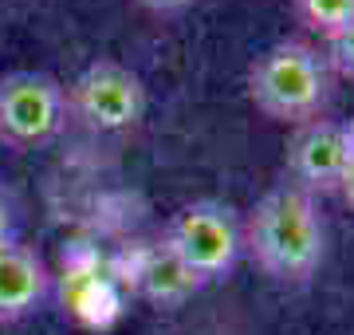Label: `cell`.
Masks as SVG:
<instances>
[{
    "instance_id": "6da1fadb",
    "label": "cell",
    "mask_w": 354,
    "mask_h": 335,
    "mask_svg": "<svg viewBox=\"0 0 354 335\" xmlns=\"http://www.w3.org/2000/svg\"><path fill=\"white\" fill-rule=\"evenodd\" d=\"M244 248L256 269L276 284H307L327 253V229L315 194L295 181L272 185L248 213Z\"/></svg>"
},
{
    "instance_id": "7a4b0ae2",
    "label": "cell",
    "mask_w": 354,
    "mask_h": 335,
    "mask_svg": "<svg viewBox=\"0 0 354 335\" xmlns=\"http://www.w3.org/2000/svg\"><path fill=\"white\" fill-rule=\"evenodd\" d=\"M248 95L268 118L304 127L327 103V60L304 39H279L252 60Z\"/></svg>"
},
{
    "instance_id": "3957f363",
    "label": "cell",
    "mask_w": 354,
    "mask_h": 335,
    "mask_svg": "<svg viewBox=\"0 0 354 335\" xmlns=\"http://www.w3.org/2000/svg\"><path fill=\"white\" fill-rule=\"evenodd\" d=\"M162 245L209 284V280H225L228 272L236 269V260L244 253V229L232 213V206L205 197V201L181 206L169 217Z\"/></svg>"
},
{
    "instance_id": "277c9868",
    "label": "cell",
    "mask_w": 354,
    "mask_h": 335,
    "mask_svg": "<svg viewBox=\"0 0 354 335\" xmlns=\"http://www.w3.org/2000/svg\"><path fill=\"white\" fill-rule=\"evenodd\" d=\"M67 123V91L48 71L0 75V142L32 150L51 142Z\"/></svg>"
},
{
    "instance_id": "5b68a950",
    "label": "cell",
    "mask_w": 354,
    "mask_h": 335,
    "mask_svg": "<svg viewBox=\"0 0 354 335\" xmlns=\"http://www.w3.org/2000/svg\"><path fill=\"white\" fill-rule=\"evenodd\" d=\"M67 111L99 134L130 130L146 111V87L138 71L118 60H95L67 87Z\"/></svg>"
},
{
    "instance_id": "8992f818",
    "label": "cell",
    "mask_w": 354,
    "mask_h": 335,
    "mask_svg": "<svg viewBox=\"0 0 354 335\" xmlns=\"http://www.w3.org/2000/svg\"><path fill=\"white\" fill-rule=\"evenodd\" d=\"M354 150V118H311L295 130L288 146V174L307 194H330L339 190V178L346 170V158Z\"/></svg>"
},
{
    "instance_id": "52a82bcc",
    "label": "cell",
    "mask_w": 354,
    "mask_h": 335,
    "mask_svg": "<svg viewBox=\"0 0 354 335\" xmlns=\"http://www.w3.org/2000/svg\"><path fill=\"white\" fill-rule=\"evenodd\" d=\"M122 280L130 284V292L142 296L153 308H181L193 292H201L205 280L189 264L169 253V248L158 241V245H138L122 264Z\"/></svg>"
},
{
    "instance_id": "ba28073f",
    "label": "cell",
    "mask_w": 354,
    "mask_h": 335,
    "mask_svg": "<svg viewBox=\"0 0 354 335\" xmlns=\"http://www.w3.org/2000/svg\"><path fill=\"white\" fill-rule=\"evenodd\" d=\"M48 269L36 257V248L8 241L0 245V323H20L36 316L48 296Z\"/></svg>"
},
{
    "instance_id": "9c48e42d",
    "label": "cell",
    "mask_w": 354,
    "mask_h": 335,
    "mask_svg": "<svg viewBox=\"0 0 354 335\" xmlns=\"http://www.w3.org/2000/svg\"><path fill=\"white\" fill-rule=\"evenodd\" d=\"M67 300H71V311L83 316L87 323H106L118 311L114 280L102 276L99 269H71V276H67Z\"/></svg>"
},
{
    "instance_id": "30bf717a",
    "label": "cell",
    "mask_w": 354,
    "mask_h": 335,
    "mask_svg": "<svg viewBox=\"0 0 354 335\" xmlns=\"http://www.w3.org/2000/svg\"><path fill=\"white\" fill-rule=\"evenodd\" d=\"M295 12L307 28H315L323 36H335L339 28L354 20V0H295Z\"/></svg>"
},
{
    "instance_id": "8fae6325",
    "label": "cell",
    "mask_w": 354,
    "mask_h": 335,
    "mask_svg": "<svg viewBox=\"0 0 354 335\" xmlns=\"http://www.w3.org/2000/svg\"><path fill=\"white\" fill-rule=\"evenodd\" d=\"M339 75L354 79V20L346 28H339L335 36H327V55H323Z\"/></svg>"
},
{
    "instance_id": "7c38bea8",
    "label": "cell",
    "mask_w": 354,
    "mask_h": 335,
    "mask_svg": "<svg viewBox=\"0 0 354 335\" xmlns=\"http://www.w3.org/2000/svg\"><path fill=\"white\" fill-rule=\"evenodd\" d=\"M8 241H16V201L0 185V245H8Z\"/></svg>"
},
{
    "instance_id": "4fadbf2b",
    "label": "cell",
    "mask_w": 354,
    "mask_h": 335,
    "mask_svg": "<svg viewBox=\"0 0 354 335\" xmlns=\"http://www.w3.org/2000/svg\"><path fill=\"white\" fill-rule=\"evenodd\" d=\"M146 12H158V16H174V12H185L193 0H138Z\"/></svg>"
},
{
    "instance_id": "5bb4252c",
    "label": "cell",
    "mask_w": 354,
    "mask_h": 335,
    "mask_svg": "<svg viewBox=\"0 0 354 335\" xmlns=\"http://www.w3.org/2000/svg\"><path fill=\"white\" fill-rule=\"evenodd\" d=\"M339 194L346 206H354V150L351 158H346V170H342V178H339Z\"/></svg>"
}]
</instances>
